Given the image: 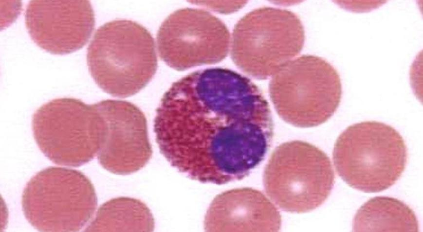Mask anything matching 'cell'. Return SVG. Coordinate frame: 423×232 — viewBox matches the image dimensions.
Wrapping results in <instances>:
<instances>
[{"label": "cell", "mask_w": 423, "mask_h": 232, "mask_svg": "<svg viewBox=\"0 0 423 232\" xmlns=\"http://www.w3.org/2000/svg\"><path fill=\"white\" fill-rule=\"evenodd\" d=\"M269 91L280 117L302 128L328 121L338 108L342 94L336 70L313 55H303L284 66L272 76Z\"/></svg>", "instance_id": "4"}, {"label": "cell", "mask_w": 423, "mask_h": 232, "mask_svg": "<svg viewBox=\"0 0 423 232\" xmlns=\"http://www.w3.org/2000/svg\"><path fill=\"white\" fill-rule=\"evenodd\" d=\"M95 104L107 126L105 143L97 155L100 164L118 175L142 168L152 153L144 113L127 101L106 100Z\"/></svg>", "instance_id": "11"}, {"label": "cell", "mask_w": 423, "mask_h": 232, "mask_svg": "<svg viewBox=\"0 0 423 232\" xmlns=\"http://www.w3.org/2000/svg\"><path fill=\"white\" fill-rule=\"evenodd\" d=\"M25 20L33 41L45 51L58 55L84 47L95 25L93 9L86 0H31Z\"/></svg>", "instance_id": "10"}, {"label": "cell", "mask_w": 423, "mask_h": 232, "mask_svg": "<svg viewBox=\"0 0 423 232\" xmlns=\"http://www.w3.org/2000/svg\"><path fill=\"white\" fill-rule=\"evenodd\" d=\"M281 225L275 206L261 192L249 187L217 195L204 219L207 232H277Z\"/></svg>", "instance_id": "12"}, {"label": "cell", "mask_w": 423, "mask_h": 232, "mask_svg": "<svg viewBox=\"0 0 423 232\" xmlns=\"http://www.w3.org/2000/svg\"><path fill=\"white\" fill-rule=\"evenodd\" d=\"M334 178L331 161L324 151L295 140L275 148L265 168L263 181L267 196L280 209L304 213L324 203Z\"/></svg>", "instance_id": "6"}, {"label": "cell", "mask_w": 423, "mask_h": 232, "mask_svg": "<svg viewBox=\"0 0 423 232\" xmlns=\"http://www.w3.org/2000/svg\"><path fill=\"white\" fill-rule=\"evenodd\" d=\"M419 229L414 212L400 200L386 196L369 199L353 220V232H417Z\"/></svg>", "instance_id": "13"}, {"label": "cell", "mask_w": 423, "mask_h": 232, "mask_svg": "<svg viewBox=\"0 0 423 232\" xmlns=\"http://www.w3.org/2000/svg\"><path fill=\"white\" fill-rule=\"evenodd\" d=\"M32 130L38 146L50 160L59 165L77 167L97 156L107 126L95 104L61 98L35 112Z\"/></svg>", "instance_id": "7"}, {"label": "cell", "mask_w": 423, "mask_h": 232, "mask_svg": "<svg viewBox=\"0 0 423 232\" xmlns=\"http://www.w3.org/2000/svg\"><path fill=\"white\" fill-rule=\"evenodd\" d=\"M269 104L234 71L210 68L174 82L154 121L161 153L189 178L221 185L241 179L264 159L273 136Z\"/></svg>", "instance_id": "1"}, {"label": "cell", "mask_w": 423, "mask_h": 232, "mask_svg": "<svg viewBox=\"0 0 423 232\" xmlns=\"http://www.w3.org/2000/svg\"><path fill=\"white\" fill-rule=\"evenodd\" d=\"M24 214L42 232H77L92 218L97 206L94 188L77 170L49 167L35 175L22 193Z\"/></svg>", "instance_id": "8"}, {"label": "cell", "mask_w": 423, "mask_h": 232, "mask_svg": "<svg viewBox=\"0 0 423 232\" xmlns=\"http://www.w3.org/2000/svg\"><path fill=\"white\" fill-rule=\"evenodd\" d=\"M304 40V28L295 14L261 7L247 13L236 24L231 56L246 74L266 79L300 53Z\"/></svg>", "instance_id": "5"}, {"label": "cell", "mask_w": 423, "mask_h": 232, "mask_svg": "<svg viewBox=\"0 0 423 232\" xmlns=\"http://www.w3.org/2000/svg\"><path fill=\"white\" fill-rule=\"evenodd\" d=\"M407 160L406 145L399 132L375 121L348 127L337 139L333 151L339 176L351 187L368 193L394 185Z\"/></svg>", "instance_id": "3"}, {"label": "cell", "mask_w": 423, "mask_h": 232, "mask_svg": "<svg viewBox=\"0 0 423 232\" xmlns=\"http://www.w3.org/2000/svg\"><path fill=\"white\" fill-rule=\"evenodd\" d=\"M87 61L96 84L115 97L132 96L152 79L157 67L154 39L141 24L117 19L100 26L88 48Z\"/></svg>", "instance_id": "2"}, {"label": "cell", "mask_w": 423, "mask_h": 232, "mask_svg": "<svg viewBox=\"0 0 423 232\" xmlns=\"http://www.w3.org/2000/svg\"><path fill=\"white\" fill-rule=\"evenodd\" d=\"M154 228L153 216L145 203L120 197L102 204L85 231L152 232Z\"/></svg>", "instance_id": "14"}, {"label": "cell", "mask_w": 423, "mask_h": 232, "mask_svg": "<svg viewBox=\"0 0 423 232\" xmlns=\"http://www.w3.org/2000/svg\"><path fill=\"white\" fill-rule=\"evenodd\" d=\"M225 24L210 13L185 8L170 14L157 36L161 58L169 67L184 71L223 60L230 47Z\"/></svg>", "instance_id": "9"}]
</instances>
